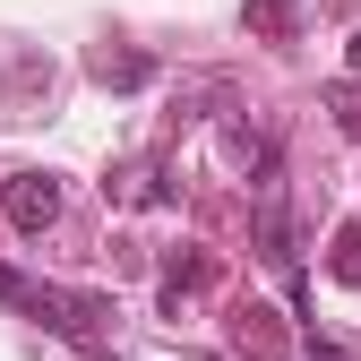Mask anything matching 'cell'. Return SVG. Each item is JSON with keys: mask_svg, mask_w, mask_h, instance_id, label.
<instances>
[{"mask_svg": "<svg viewBox=\"0 0 361 361\" xmlns=\"http://www.w3.org/2000/svg\"><path fill=\"white\" fill-rule=\"evenodd\" d=\"M0 215H9V233L43 241L61 224V172H9L0 180Z\"/></svg>", "mask_w": 361, "mask_h": 361, "instance_id": "cell-2", "label": "cell"}, {"mask_svg": "<svg viewBox=\"0 0 361 361\" xmlns=\"http://www.w3.org/2000/svg\"><path fill=\"white\" fill-rule=\"evenodd\" d=\"M0 301L26 310V319L43 336H61V344H95L112 327V301L104 293H69V284H43V276H18V267H0Z\"/></svg>", "mask_w": 361, "mask_h": 361, "instance_id": "cell-1", "label": "cell"}, {"mask_svg": "<svg viewBox=\"0 0 361 361\" xmlns=\"http://www.w3.org/2000/svg\"><path fill=\"white\" fill-rule=\"evenodd\" d=\"M344 69H353V78H361V35H353V43H344Z\"/></svg>", "mask_w": 361, "mask_h": 361, "instance_id": "cell-10", "label": "cell"}, {"mask_svg": "<svg viewBox=\"0 0 361 361\" xmlns=\"http://www.w3.org/2000/svg\"><path fill=\"white\" fill-rule=\"evenodd\" d=\"M241 26L258 43H293L301 35V0H241Z\"/></svg>", "mask_w": 361, "mask_h": 361, "instance_id": "cell-5", "label": "cell"}, {"mask_svg": "<svg viewBox=\"0 0 361 361\" xmlns=\"http://www.w3.org/2000/svg\"><path fill=\"white\" fill-rule=\"evenodd\" d=\"M258 258L276 267L284 284H301V233H293V207L267 190V207H258Z\"/></svg>", "mask_w": 361, "mask_h": 361, "instance_id": "cell-3", "label": "cell"}, {"mask_svg": "<svg viewBox=\"0 0 361 361\" xmlns=\"http://www.w3.org/2000/svg\"><path fill=\"white\" fill-rule=\"evenodd\" d=\"M233 336H241L250 353H284V327H276V310H258V301H250L241 319H233Z\"/></svg>", "mask_w": 361, "mask_h": 361, "instance_id": "cell-7", "label": "cell"}, {"mask_svg": "<svg viewBox=\"0 0 361 361\" xmlns=\"http://www.w3.org/2000/svg\"><path fill=\"white\" fill-rule=\"evenodd\" d=\"M327 112H336V129H344V138L361 147V86H353V78H336V86H327Z\"/></svg>", "mask_w": 361, "mask_h": 361, "instance_id": "cell-9", "label": "cell"}, {"mask_svg": "<svg viewBox=\"0 0 361 361\" xmlns=\"http://www.w3.org/2000/svg\"><path fill=\"white\" fill-rule=\"evenodd\" d=\"M86 78L112 86V95H138V86H155V61H147V52H112V43H104V52H86Z\"/></svg>", "mask_w": 361, "mask_h": 361, "instance_id": "cell-4", "label": "cell"}, {"mask_svg": "<svg viewBox=\"0 0 361 361\" xmlns=\"http://www.w3.org/2000/svg\"><path fill=\"white\" fill-rule=\"evenodd\" d=\"M327 276L361 293V224H344V233H336V250H327Z\"/></svg>", "mask_w": 361, "mask_h": 361, "instance_id": "cell-8", "label": "cell"}, {"mask_svg": "<svg viewBox=\"0 0 361 361\" xmlns=\"http://www.w3.org/2000/svg\"><path fill=\"white\" fill-rule=\"evenodd\" d=\"M207 284H215V258L207 250H180L164 267V310H180V293H207Z\"/></svg>", "mask_w": 361, "mask_h": 361, "instance_id": "cell-6", "label": "cell"}]
</instances>
